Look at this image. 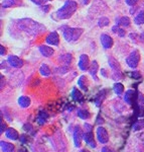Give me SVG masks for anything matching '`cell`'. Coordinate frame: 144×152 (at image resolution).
I'll use <instances>...</instances> for the list:
<instances>
[{
  "label": "cell",
  "mask_w": 144,
  "mask_h": 152,
  "mask_svg": "<svg viewBox=\"0 0 144 152\" xmlns=\"http://www.w3.org/2000/svg\"><path fill=\"white\" fill-rule=\"evenodd\" d=\"M17 23V28L20 31H23L26 33V35H38V34L42 33V31H45V28L42 26V24L35 23V20L30 18H24V19H20V20L16 21Z\"/></svg>",
  "instance_id": "6da1fadb"
},
{
  "label": "cell",
  "mask_w": 144,
  "mask_h": 152,
  "mask_svg": "<svg viewBox=\"0 0 144 152\" xmlns=\"http://www.w3.org/2000/svg\"><path fill=\"white\" fill-rule=\"evenodd\" d=\"M77 8H78L77 2L74 1V0H68L62 8H60L55 12V15L58 19H68L75 13Z\"/></svg>",
  "instance_id": "7a4b0ae2"
},
{
  "label": "cell",
  "mask_w": 144,
  "mask_h": 152,
  "mask_svg": "<svg viewBox=\"0 0 144 152\" xmlns=\"http://www.w3.org/2000/svg\"><path fill=\"white\" fill-rule=\"evenodd\" d=\"M83 31H84L79 28H66L63 29V38L69 43H74L79 40Z\"/></svg>",
  "instance_id": "3957f363"
},
{
  "label": "cell",
  "mask_w": 144,
  "mask_h": 152,
  "mask_svg": "<svg viewBox=\"0 0 144 152\" xmlns=\"http://www.w3.org/2000/svg\"><path fill=\"white\" fill-rule=\"evenodd\" d=\"M139 60H140V55H139L138 50H133L132 52L130 53V55L127 57L126 62L129 67H131L134 69V68H136L138 66Z\"/></svg>",
  "instance_id": "277c9868"
},
{
  "label": "cell",
  "mask_w": 144,
  "mask_h": 152,
  "mask_svg": "<svg viewBox=\"0 0 144 152\" xmlns=\"http://www.w3.org/2000/svg\"><path fill=\"white\" fill-rule=\"evenodd\" d=\"M97 138H98V141L100 143L105 144L107 143L109 140V135L107 130L104 128V127H99L97 129Z\"/></svg>",
  "instance_id": "5b68a950"
},
{
  "label": "cell",
  "mask_w": 144,
  "mask_h": 152,
  "mask_svg": "<svg viewBox=\"0 0 144 152\" xmlns=\"http://www.w3.org/2000/svg\"><path fill=\"white\" fill-rule=\"evenodd\" d=\"M83 138H84V134H83L81 128L79 126H77L74 132V142L76 147H81Z\"/></svg>",
  "instance_id": "8992f818"
},
{
  "label": "cell",
  "mask_w": 144,
  "mask_h": 152,
  "mask_svg": "<svg viewBox=\"0 0 144 152\" xmlns=\"http://www.w3.org/2000/svg\"><path fill=\"white\" fill-rule=\"evenodd\" d=\"M7 61H8L9 65L15 68H20V67H22V65H23V61L19 57H17V56H12V55L9 56Z\"/></svg>",
  "instance_id": "52a82bcc"
},
{
  "label": "cell",
  "mask_w": 144,
  "mask_h": 152,
  "mask_svg": "<svg viewBox=\"0 0 144 152\" xmlns=\"http://www.w3.org/2000/svg\"><path fill=\"white\" fill-rule=\"evenodd\" d=\"M89 65H90V62H89V57L86 54H83L80 57V61H79V67L80 69L82 71H86L89 69Z\"/></svg>",
  "instance_id": "ba28073f"
},
{
  "label": "cell",
  "mask_w": 144,
  "mask_h": 152,
  "mask_svg": "<svg viewBox=\"0 0 144 152\" xmlns=\"http://www.w3.org/2000/svg\"><path fill=\"white\" fill-rule=\"evenodd\" d=\"M46 43L50 44V45H53V46H58V43H60V37H58L57 31H53L46 38Z\"/></svg>",
  "instance_id": "9c48e42d"
},
{
  "label": "cell",
  "mask_w": 144,
  "mask_h": 152,
  "mask_svg": "<svg viewBox=\"0 0 144 152\" xmlns=\"http://www.w3.org/2000/svg\"><path fill=\"white\" fill-rule=\"evenodd\" d=\"M101 43H102V46L105 48V49H110L113 46V39L111 38L110 36L106 35V34H103L101 36Z\"/></svg>",
  "instance_id": "30bf717a"
},
{
  "label": "cell",
  "mask_w": 144,
  "mask_h": 152,
  "mask_svg": "<svg viewBox=\"0 0 144 152\" xmlns=\"http://www.w3.org/2000/svg\"><path fill=\"white\" fill-rule=\"evenodd\" d=\"M84 139H85V142L89 145L90 147L92 148H96V143H95V140H94V136H93L92 132H86L84 134Z\"/></svg>",
  "instance_id": "8fae6325"
},
{
  "label": "cell",
  "mask_w": 144,
  "mask_h": 152,
  "mask_svg": "<svg viewBox=\"0 0 144 152\" xmlns=\"http://www.w3.org/2000/svg\"><path fill=\"white\" fill-rule=\"evenodd\" d=\"M134 99H135V91L132 89L127 90L125 92V95H124V100H125V102H127L128 104H133Z\"/></svg>",
  "instance_id": "7c38bea8"
},
{
  "label": "cell",
  "mask_w": 144,
  "mask_h": 152,
  "mask_svg": "<svg viewBox=\"0 0 144 152\" xmlns=\"http://www.w3.org/2000/svg\"><path fill=\"white\" fill-rule=\"evenodd\" d=\"M108 62H109L110 67L113 69L114 73H119V74H120V65H119V63L117 62L115 59L113 57H109Z\"/></svg>",
  "instance_id": "4fadbf2b"
},
{
  "label": "cell",
  "mask_w": 144,
  "mask_h": 152,
  "mask_svg": "<svg viewBox=\"0 0 144 152\" xmlns=\"http://www.w3.org/2000/svg\"><path fill=\"white\" fill-rule=\"evenodd\" d=\"M0 147H1L2 152H14V150H15L14 146L11 143H8V142L5 141L0 142Z\"/></svg>",
  "instance_id": "5bb4252c"
},
{
  "label": "cell",
  "mask_w": 144,
  "mask_h": 152,
  "mask_svg": "<svg viewBox=\"0 0 144 152\" xmlns=\"http://www.w3.org/2000/svg\"><path fill=\"white\" fill-rule=\"evenodd\" d=\"M5 136L8 139H10V140L15 141V140H17V139H18L19 135H18V133H17V131H16V130H14V129H12V128H9V129L6 130Z\"/></svg>",
  "instance_id": "9a60e30c"
},
{
  "label": "cell",
  "mask_w": 144,
  "mask_h": 152,
  "mask_svg": "<svg viewBox=\"0 0 144 152\" xmlns=\"http://www.w3.org/2000/svg\"><path fill=\"white\" fill-rule=\"evenodd\" d=\"M40 52L42 56H45V57H50V56H53V50L52 48L48 47V46H40Z\"/></svg>",
  "instance_id": "2e32d148"
},
{
  "label": "cell",
  "mask_w": 144,
  "mask_h": 152,
  "mask_svg": "<svg viewBox=\"0 0 144 152\" xmlns=\"http://www.w3.org/2000/svg\"><path fill=\"white\" fill-rule=\"evenodd\" d=\"M98 69H99V65H98V63H97V61H93L91 66H90V68H89V71H90V74L93 76V78H94L96 81L98 80V78H97V76H96Z\"/></svg>",
  "instance_id": "e0dca14e"
},
{
  "label": "cell",
  "mask_w": 144,
  "mask_h": 152,
  "mask_svg": "<svg viewBox=\"0 0 144 152\" xmlns=\"http://www.w3.org/2000/svg\"><path fill=\"white\" fill-rule=\"evenodd\" d=\"M117 26H125V28H128L130 26V18H127V16H123V18H119L116 19Z\"/></svg>",
  "instance_id": "ac0fdd59"
},
{
  "label": "cell",
  "mask_w": 144,
  "mask_h": 152,
  "mask_svg": "<svg viewBox=\"0 0 144 152\" xmlns=\"http://www.w3.org/2000/svg\"><path fill=\"white\" fill-rule=\"evenodd\" d=\"M20 3L19 0H3L1 3V5L3 8H9V7H13L16 6Z\"/></svg>",
  "instance_id": "d6986e66"
},
{
  "label": "cell",
  "mask_w": 144,
  "mask_h": 152,
  "mask_svg": "<svg viewBox=\"0 0 144 152\" xmlns=\"http://www.w3.org/2000/svg\"><path fill=\"white\" fill-rule=\"evenodd\" d=\"M72 97L74 99L76 102H83V94H82V92L80 91L79 89H77V88H73V90H72Z\"/></svg>",
  "instance_id": "ffe728a7"
},
{
  "label": "cell",
  "mask_w": 144,
  "mask_h": 152,
  "mask_svg": "<svg viewBox=\"0 0 144 152\" xmlns=\"http://www.w3.org/2000/svg\"><path fill=\"white\" fill-rule=\"evenodd\" d=\"M30 99L28 96H20L18 99V104L20 105L21 107L25 109V107H28L30 105Z\"/></svg>",
  "instance_id": "44dd1931"
},
{
  "label": "cell",
  "mask_w": 144,
  "mask_h": 152,
  "mask_svg": "<svg viewBox=\"0 0 144 152\" xmlns=\"http://www.w3.org/2000/svg\"><path fill=\"white\" fill-rule=\"evenodd\" d=\"M78 84L79 86L82 88L84 91H87L88 90V80H87V77L86 76H81L78 80Z\"/></svg>",
  "instance_id": "7402d4cb"
},
{
  "label": "cell",
  "mask_w": 144,
  "mask_h": 152,
  "mask_svg": "<svg viewBox=\"0 0 144 152\" xmlns=\"http://www.w3.org/2000/svg\"><path fill=\"white\" fill-rule=\"evenodd\" d=\"M48 118V113H45V111H40L37 116V123L40 125H43L46 122Z\"/></svg>",
  "instance_id": "603a6c76"
},
{
  "label": "cell",
  "mask_w": 144,
  "mask_h": 152,
  "mask_svg": "<svg viewBox=\"0 0 144 152\" xmlns=\"http://www.w3.org/2000/svg\"><path fill=\"white\" fill-rule=\"evenodd\" d=\"M58 59H60V61L62 63H63V64L70 65L71 62H72V60H73V57H72L71 54H63V55L60 56V58Z\"/></svg>",
  "instance_id": "cb8c5ba5"
},
{
  "label": "cell",
  "mask_w": 144,
  "mask_h": 152,
  "mask_svg": "<svg viewBox=\"0 0 144 152\" xmlns=\"http://www.w3.org/2000/svg\"><path fill=\"white\" fill-rule=\"evenodd\" d=\"M113 89H114V92H115L117 95H121L122 94H123V91H124V86H123V84H122V83L117 82V83L114 84Z\"/></svg>",
  "instance_id": "d4e9b609"
},
{
  "label": "cell",
  "mask_w": 144,
  "mask_h": 152,
  "mask_svg": "<svg viewBox=\"0 0 144 152\" xmlns=\"http://www.w3.org/2000/svg\"><path fill=\"white\" fill-rule=\"evenodd\" d=\"M40 74L43 75V76H50L52 71H50V67H48L46 64H42L40 67Z\"/></svg>",
  "instance_id": "484cf974"
},
{
  "label": "cell",
  "mask_w": 144,
  "mask_h": 152,
  "mask_svg": "<svg viewBox=\"0 0 144 152\" xmlns=\"http://www.w3.org/2000/svg\"><path fill=\"white\" fill-rule=\"evenodd\" d=\"M106 94H107V90L104 89L98 94V96H97V99H96V104L97 105H100L102 104V102H103L104 99L106 97Z\"/></svg>",
  "instance_id": "4316f807"
},
{
  "label": "cell",
  "mask_w": 144,
  "mask_h": 152,
  "mask_svg": "<svg viewBox=\"0 0 144 152\" xmlns=\"http://www.w3.org/2000/svg\"><path fill=\"white\" fill-rule=\"evenodd\" d=\"M78 116H79L83 120H87V119H89V118H90V113L88 112L87 110L80 109L79 111H78Z\"/></svg>",
  "instance_id": "83f0119b"
},
{
  "label": "cell",
  "mask_w": 144,
  "mask_h": 152,
  "mask_svg": "<svg viewBox=\"0 0 144 152\" xmlns=\"http://www.w3.org/2000/svg\"><path fill=\"white\" fill-rule=\"evenodd\" d=\"M134 23L136 24H143L144 23V11H141L136 18H134Z\"/></svg>",
  "instance_id": "f1b7e54d"
},
{
  "label": "cell",
  "mask_w": 144,
  "mask_h": 152,
  "mask_svg": "<svg viewBox=\"0 0 144 152\" xmlns=\"http://www.w3.org/2000/svg\"><path fill=\"white\" fill-rule=\"evenodd\" d=\"M112 31H114V33H116L117 35H118L119 37H124L125 36V31H124L123 28H119V26H113V28H112Z\"/></svg>",
  "instance_id": "f546056e"
},
{
  "label": "cell",
  "mask_w": 144,
  "mask_h": 152,
  "mask_svg": "<svg viewBox=\"0 0 144 152\" xmlns=\"http://www.w3.org/2000/svg\"><path fill=\"white\" fill-rule=\"evenodd\" d=\"M109 23H110L109 18H101L99 19V21H98V26H101V28H103V26H108Z\"/></svg>",
  "instance_id": "4dcf8cb0"
},
{
  "label": "cell",
  "mask_w": 144,
  "mask_h": 152,
  "mask_svg": "<svg viewBox=\"0 0 144 152\" xmlns=\"http://www.w3.org/2000/svg\"><path fill=\"white\" fill-rule=\"evenodd\" d=\"M133 130H140L144 128V121H141V122H136L135 124L133 125Z\"/></svg>",
  "instance_id": "1f68e13d"
},
{
  "label": "cell",
  "mask_w": 144,
  "mask_h": 152,
  "mask_svg": "<svg viewBox=\"0 0 144 152\" xmlns=\"http://www.w3.org/2000/svg\"><path fill=\"white\" fill-rule=\"evenodd\" d=\"M137 102L139 105H141V107H143L144 105V95L142 94H138L137 95Z\"/></svg>",
  "instance_id": "d6a6232c"
},
{
  "label": "cell",
  "mask_w": 144,
  "mask_h": 152,
  "mask_svg": "<svg viewBox=\"0 0 144 152\" xmlns=\"http://www.w3.org/2000/svg\"><path fill=\"white\" fill-rule=\"evenodd\" d=\"M138 1L139 0H126V3L130 6H133V5H136Z\"/></svg>",
  "instance_id": "836d02e7"
},
{
  "label": "cell",
  "mask_w": 144,
  "mask_h": 152,
  "mask_svg": "<svg viewBox=\"0 0 144 152\" xmlns=\"http://www.w3.org/2000/svg\"><path fill=\"white\" fill-rule=\"evenodd\" d=\"M131 76H132L133 78H135V79H139V78L141 77L140 73L138 72V71H134V72L131 73Z\"/></svg>",
  "instance_id": "e575fe53"
},
{
  "label": "cell",
  "mask_w": 144,
  "mask_h": 152,
  "mask_svg": "<svg viewBox=\"0 0 144 152\" xmlns=\"http://www.w3.org/2000/svg\"><path fill=\"white\" fill-rule=\"evenodd\" d=\"M20 142L21 143H27L28 142V137L26 135H21L20 136Z\"/></svg>",
  "instance_id": "d590c367"
},
{
  "label": "cell",
  "mask_w": 144,
  "mask_h": 152,
  "mask_svg": "<svg viewBox=\"0 0 144 152\" xmlns=\"http://www.w3.org/2000/svg\"><path fill=\"white\" fill-rule=\"evenodd\" d=\"M23 129L25 130V131H27V132H33V130H32V127H31V126H30V125H29V124H25V125H24Z\"/></svg>",
  "instance_id": "8d00e7d4"
},
{
  "label": "cell",
  "mask_w": 144,
  "mask_h": 152,
  "mask_svg": "<svg viewBox=\"0 0 144 152\" xmlns=\"http://www.w3.org/2000/svg\"><path fill=\"white\" fill-rule=\"evenodd\" d=\"M57 71H58V72H60V73H66L68 71V67H67V66H63V67L58 68Z\"/></svg>",
  "instance_id": "74e56055"
},
{
  "label": "cell",
  "mask_w": 144,
  "mask_h": 152,
  "mask_svg": "<svg viewBox=\"0 0 144 152\" xmlns=\"http://www.w3.org/2000/svg\"><path fill=\"white\" fill-rule=\"evenodd\" d=\"M6 129V124L3 122V120H1V129H0V133H3L4 132V130Z\"/></svg>",
  "instance_id": "f35d334b"
},
{
  "label": "cell",
  "mask_w": 144,
  "mask_h": 152,
  "mask_svg": "<svg viewBox=\"0 0 144 152\" xmlns=\"http://www.w3.org/2000/svg\"><path fill=\"white\" fill-rule=\"evenodd\" d=\"M85 130H86L87 132H92V129H93V127L91 126L90 124H85Z\"/></svg>",
  "instance_id": "ab89813d"
},
{
  "label": "cell",
  "mask_w": 144,
  "mask_h": 152,
  "mask_svg": "<svg viewBox=\"0 0 144 152\" xmlns=\"http://www.w3.org/2000/svg\"><path fill=\"white\" fill-rule=\"evenodd\" d=\"M5 54H6V50H5V48H4L3 46H0V55L3 56V55H5Z\"/></svg>",
  "instance_id": "60d3db41"
},
{
  "label": "cell",
  "mask_w": 144,
  "mask_h": 152,
  "mask_svg": "<svg viewBox=\"0 0 144 152\" xmlns=\"http://www.w3.org/2000/svg\"><path fill=\"white\" fill-rule=\"evenodd\" d=\"M102 152H114L113 150H112L111 148H109V147H107V146H105L102 148Z\"/></svg>",
  "instance_id": "b9f144b4"
},
{
  "label": "cell",
  "mask_w": 144,
  "mask_h": 152,
  "mask_svg": "<svg viewBox=\"0 0 144 152\" xmlns=\"http://www.w3.org/2000/svg\"><path fill=\"white\" fill-rule=\"evenodd\" d=\"M31 1H32L33 3H35V4H38V5H40V4L43 2V0H31Z\"/></svg>",
  "instance_id": "7bdbcfd3"
},
{
  "label": "cell",
  "mask_w": 144,
  "mask_h": 152,
  "mask_svg": "<svg viewBox=\"0 0 144 152\" xmlns=\"http://www.w3.org/2000/svg\"><path fill=\"white\" fill-rule=\"evenodd\" d=\"M139 38H140V41L142 42V43L144 44V33L141 34V35H140V37H139Z\"/></svg>",
  "instance_id": "ee69618b"
},
{
  "label": "cell",
  "mask_w": 144,
  "mask_h": 152,
  "mask_svg": "<svg viewBox=\"0 0 144 152\" xmlns=\"http://www.w3.org/2000/svg\"><path fill=\"white\" fill-rule=\"evenodd\" d=\"M42 9H43V11L48 12V9H50V6H45V7H42Z\"/></svg>",
  "instance_id": "f6af8a7d"
},
{
  "label": "cell",
  "mask_w": 144,
  "mask_h": 152,
  "mask_svg": "<svg viewBox=\"0 0 144 152\" xmlns=\"http://www.w3.org/2000/svg\"><path fill=\"white\" fill-rule=\"evenodd\" d=\"M101 72H102V74H103L104 77H107V74H106V71H105L104 69H102L101 70Z\"/></svg>",
  "instance_id": "bcb514c9"
},
{
  "label": "cell",
  "mask_w": 144,
  "mask_h": 152,
  "mask_svg": "<svg viewBox=\"0 0 144 152\" xmlns=\"http://www.w3.org/2000/svg\"><path fill=\"white\" fill-rule=\"evenodd\" d=\"M3 88V76L1 75V89Z\"/></svg>",
  "instance_id": "7dc6e473"
},
{
  "label": "cell",
  "mask_w": 144,
  "mask_h": 152,
  "mask_svg": "<svg viewBox=\"0 0 144 152\" xmlns=\"http://www.w3.org/2000/svg\"><path fill=\"white\" fill-rule=\"evenodd\" d=\"M83 2H84V4H88L90 2V0H83Z\"/></svg>",
  "instance_id": "c3c4849f"
},
{
  "label": "cell",
  "mask_w": 144,
  "mask_h": 152,
  "mask_svg": "<svg viewBox=\"0 0 144 152\" xmlns=\"http://www.w3.org/2000/svg\"><path fill=\"white\" fill-rule=\"evenodd\" d=\"M82 152H89V151H87V150H82Z\"/></svg>",
  "instance_id": "681fc988"
}]
</instances>
